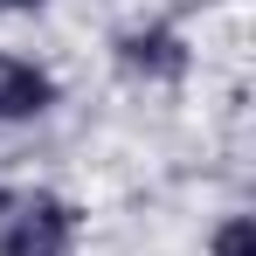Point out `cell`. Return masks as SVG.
<instances>
[{"label":"cell","instance_id":"obj_1","mask_svg":"<svg viewBox=\"0 0 256 256\" xmlns=\"http://www.w3.org/2000/svg\"><path fill=\"white\" fill-rule=\"evenodd\" d=\"M84 214L56 187H0V256H76Z\"/></svg>","mask_w":256,"mask_h":256},{"label":"cell","instance_id":"obj_2","mask_svg":"<svg viewBox=\"0 0 256 256\" xmlns=\"http://www.w3.org/2000/svg\"><path fill=\"white\" fill-rule=\"evenodd\" d=\"M111 48H118V70L138 84H180L187 76V42L173 28H125Z\"/></svg>","mask_w":256,"mask_h":256},{"label":"cell","instance_id":"obj_3","mask_svg":"<svg viewBox=\"0 0 256 256\" xmlns=\"http://www.w3.org/2000/svg\"><path fill=\"white\" fill-rule=\"evenodd\" d=\"M56 104V76L28 56H0V125H28Z\"/></svg>","mask_w":256,"mask_h":256},{"label":"cell","instance_id":"obj_4","mask_svg":"<svg viewBox=\"0 0 256 256\" xmlns=\"http://www.w3.org/2000/svg\"><path fill=\"white\" fill-rule=\"evenodd\" d=\"M214 256H256V228H250V214H228L222 228H214Z\"/></svg>","mask_w":256,"mask_h":256},{"label":"cell","instance_id":"obj_5","mask_svg":"<svg viewBox=\"0 0 256 256\" xmlns=\"http://www.w3.org/2000/svg\"><path fill=\"white\" fill-rule=\"evenodd\" d=\"M35 7H48V0H0V14H35Z\"/></svg>","mask_w":256,"mask_h":256}]
</instances>
